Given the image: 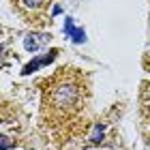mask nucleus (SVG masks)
Here are the masks:
<instances>
[{"mask_svg": "<svg viewBox=\"0 0 150 150\" xmlns=\"http://www.w3.org/2000/svg\"><path fill=\"white\" fill-rule=\"evenodd\" d=\"M13 6L19 11L28 24H35L37 28L47 24V17H45V11L50 6V0H13Z\"/></svg>", "mask_w": 150, "mask_h": 150, "instance_id": "obj_2", "label": "nucleus"}, {"mask_svg": "<svg viewBox=\"0 0 150 150\" xmlns=\"http://www.w3.org/2000/svg\"><path fill=\"white\" fill-rule=\"evenodd\" d=\"M71 37H73V41H75V43H81V41L86 39V35H84V30H75V32H73Z\"/></svg>", "mask_w": 150, "mask_h": 150, "instance_id": "obj_6", "label": "nucleus"}, {"mask_svg": "<svg viewBox=\"0 0 150 150\" xmlns=\"http://www.w3.org/2000/svg\"><path fill=\"white\" fill-rule=\"evenodd\" d=\"M47 35H28L24 39V47L28 52H37V50H41V47H43L45 43H47Z\"/></svg>", "mask_w": 150, "mask_h": 150, "instance_id": "obj_3", "label": "nucleus"}, {"mask_svg": "<svg viewBox=\"0 0 150 150\" xmlns=\"http://www.w3.org/2000/svg\"><path fill=\"white\" fill-rule=\"evenodd\" d=\"M56 54H58L56 50H52L50 54H47V56H43V58H37V60H32L30 64H26V67H24V71H22V73H32V71H37L39 67H43V64H50L52 60L56 58Z\"/></svg>", "mask_w": 150, "mask_h": 150, "instance_id": "obj_4", "label": "nucleus"}, {"mask_svg": "<svg viewBox=\"0 0 150 150\" xmlns=\"http://www.w3.org/2000/svg\"><path fill=\"white\" fill-rule=\"evenodd\" d=\"M45 90H43V107L52 114H73L77 112L84 103V75L77 69H58L54 77L45 79Z\"/></svg>", "mask_w": 150, "mask_h": 150, "instance_id": "obj_1", "label": "nucleus"}, {"mask_svg": "<svg viewBox=\"0 0 150 150\" xmlns=\"http://www.w3.org/2000/svg\"><path fill=\"white\" fill-rule=\"evenodd\" d=\"M101 137H103V125H97L92 133V142H101Z\"/></svg>", "mask_w": 150, "mask_h": 150, "instance_id": "obj_5", "label": "nucleus"}]
</instances>
